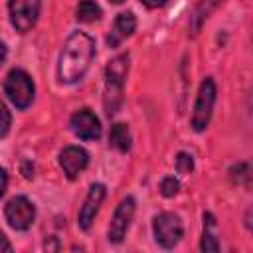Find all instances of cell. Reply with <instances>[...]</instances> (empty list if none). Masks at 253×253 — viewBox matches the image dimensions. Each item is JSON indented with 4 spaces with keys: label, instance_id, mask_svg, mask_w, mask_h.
I'll list each match as a JSON object with an SVG mask.
<instances>
[{
    "label": "cell",
    "instance_id": "6da1fadb",
    "mask_svg": "<svg viewBox=\"0 0 253 253\" xmlns=\"http://www.w3.org/2000/svg\"><path fill=\"white\" fill-rule=\"evenodd\" d=\"M95 57V40L85 32H73L61 49L57 77L61 83H77L87 73Z\"/></svg>",
    "mask_w": 253,
    "mask_h": 253
},
{
    "label": "cell",
    "instance_id": "7a4b0ae2",
    "mask_svg": "<svg viewBox=\"0 0 253 253\" xmlns=\"http://www.w3.org/2000/svg\"><path fill=\"white\" fill-rule=\"evenodd\" d=\"M128 53H119L117 57H113L105 69V111L107 115H115L121 101H123V87H125V79L128 73Z\"/></svg>",
    "mask_w": 253,
    "mask_h": 253
},
{
    "label": "cell",
    "instance_id": "3957f363",
    "mask_svg": "<svg viewBox=\"0 0 253 253\" xmlns=\"http://www.w3.org/2000/svg\"><path fill=\"white\" fill-rule=\"evenodd\" d=\"M4 93L8 95V99L12 101L16 109H28L34 101L36 87H34L32 77L24 69L16 67L4 79Z\"/></svg>",
    "mask_w": 253,
    "mask_h": 253
},
{
    "label": "cell",
    "instance_id": "277c9868",
    "mask_svg": "<svg viewBox=\"0 0 253 253\" xmlns=\"http://www.w3.org/2000/svg\"><path fill=\"white\" fill-rule=\"evenodd\" d=\"M215 83L211 77H206L200 85L198 97H196V105H194V113H192V128L196 132L206 130V126L210 125L211 119V111H213V103H215Z\"/></svg>",
    "mask_w": 253,
    "mask_h": 253
},
{
    "label": "cell",
    "instance_id": "5b68a950",
    "mask_svg": "<svg viewBox=\"0 0 253 253\" xmlns=\"http://www.w3.org/2000/svg\"><path fill=\"white\" fill-rule=\"evenodd\" d=\"M152 231H154V237H156V243L158 245H162L164 249H172L182 239L184 225H182V221H180L178 215H174L170 211H164V213H158L154 217Z\"/></svg>",
    "mask_w": 253,
    "mask_h": 253
},
{
    "label": "cell",
    "instance_id": "8992f818",
    "mask_svg": "<svg viewBox=\"0 0 253 253\" xmlns=\"http://www.w3.org/2000/svg\"><path fill=\"white\" fill-rule=\"evenodd\" d=\"M40 10H42V0H10L8 2L10 22L20 34H26L36 26L40 18Z\"/></svg>",
    "mask_w": 253,
    "mask_h": 253
},
{
    "label": "cell",
    "instance_id": "52a82bcc",
    "mask_svg": "<svg viewBox=\"0 0 253 253\" xmlns=\"http://www.w3.org/2000/svg\"><path fill=\"white\" fill-rule=\"evenodd\" d=\"M4 215H6V221L12 229L26 231L32 227V223L36 219V206L26 196H16L6 204Z\"/></svg>",
    "mask_w": 253,
    "mask_h": 253
},
{
    "label": "cell",
    "instance_id": "ba28073f",
    "mask_svg": "<svg viewBox=\"0 0 253 253\" xmlns=\"http://www.w3.org/2000/svg\"><path fill=\"white\" fill-rule=\"evenodd\" d=\"M134 217V198L126 196L125 200H121V204L117 206L113 217H111V225H109V241L111 243H121L130 227V221Z\"/></svg>",
    "mask_w": 253,
    "mask_h": 253
},
{
    "label": "cell",
    "instance_id": "9c48e42d",
    "mask_svg": "<svg viewBox=\"0 0 253 253\" xmlns=\"http://www.w3.org/2000/svg\"><path fill=\"white\" fill-rule=\"evenodd\" d=\"M69 126L75 132V136H79L81 140H99L101 136V123L91 109H81L73 113Z\"/></svg>",
    "mask_w": 253,
    "mask_h": 253
},
{
    "label": "cell",
    "instance_id": "30bf717a",
    "mask_svg": "<svg viewBox=\"0 0 253 253\" xmlns=\"http://www.w3.org/2000/svg\"><path fill=\"white\" fill-rule=\"evenodd\" d=\"M105 194H107V188L103 184H93L89 188V194H87V198H85V202L79 210V217H77V223H79L81 229L87 231L93 225V221L97 217V211H99V208L105 200Z\"/></svg>",
    "mask_w": 253,
    "mask_h": 253
},
{
    "label": "cell",
    "instance_id": "8fae6325",
    "mask_svg": "<svg viewBox=\"0 0 253 253\" xmlns=\"http://www.w3.org/2000/svg\"><path fill=\"white\" fill-rule=\"evenodd\" d=\"M89 164V154L81 146H67L59 152V166L69 180H75Z\"/></svg>",
    "mask_w": 253,
    "mask_h": 253
},
{
    "label": "cell",
    "instance_id": "7c38bea8",
    "mask_svg": "<svg viewBox=\"0 0 253 253\" xmlns=\"http://www.w3.org/2000/svg\"><path fill=\"white\" fill-rule=\"evenodd\" d=\"M136 30V18L132 12H121L115 22H113V28L107 36V43L109 47H117L123 40H126L128 36H132V32Z\"/></svg>",
    "mask_w": 253,
    "mask_h": 253
},
{
    "label": "cell",
    "instance_id": "4fadbf2b",
    "mask_svg": "<svg viewBox=\"0 0 253 253\" xmlns=\"http://www.w3.org/2000/svg\"><path fill=\"white\" fill-rule=\"evenodd\" d=\"M202 251L213 253L219 251V241H217V221L213 213H204V233H202Z\"/></svg>",
    "mask_w": 253,
    "mask_h": 253
},
{
    "label": "cell",
    "instance_id": "5bb4252c",
    "mask_svg": "<svg viewBox=\"0 0 253 253\" xmlns=\"http://www.w3.org/2000/svg\"><path fill=\"white\" fill-rule=\"evenodd\" d=\"M130 130L125 123H115L111 126V132H109V146H113L115 150L119 152H126L130 148Z\"/></svg>",
    "mask_w": 253,
    "mask_h": 253
},
{
    "label": "cell",
    "instance_id": "9a60e30c",
    "mask_svg": "<svg viewBox=\"0 0 253 253\" xmlns=\"http://www.w3.org/2000/svg\"><path fill=\"white\" fill-rule=\"evenodd\" d=\"M101 16H103V10L95 0H81L75 8V18L77 22H83V24L97 22Z\"/></svg>",
    "mask_w": 253,
    "mask_h": 253
},
{
    "label": "cell",
    "instance_id": "2e32d148",
    "mask_svg": "<svg viewBox=\"0 0 253 253\" xmlns=\"http://www.w3.org/2000/svg\"><path fill=\"white\" fill-rule=\"evenodd\" d=\"M229 176L235 184H249V164L247 162H239L237 166H233L229 170Z\"/></svg>",
    "mask_w": 253,
    "mask_h": 253
},
{
    "label": "cell",
    "instance_id": "e0dca14e",
    "mask_svg": "<svg viewBox=\"0 0 253 253\" xmlns=\"http://www.w3.org/2000/svg\"><path fill=\"white\" fill-rule=\"evenodd\" d=\"M178 190H180V182H178L174 176H166V178H162V182H160V194H162L164 198H172V196H176Z\"/></svg>",
    "mask_w": 253,
    "mask_h": 253
},
{
    "label": "cell",
    "instance_id": "ac0fdd59",
    "mask_svg": "<svg viewBox=\"0 0 253 253\" xmlns=\"http://www.w3.org/2000/svg\"><path fill=\"white\" fill-rule=\"evenodd\" d=\"M176 170L178 174H190L194 170V158L188 152H178L176 156Z\"/></svg>",
    "mask_w": 253,
    "mask_h": 253
},
{
    "label": "cell",
    "instance_id": "d6986e66",
    "mask_svg": "<svg viewBox=\"0 0 253 253\" xmlns=\"http://www.w3.org/2000/svg\"><path fill=\"white\" fill-rule=\"evenodd\" d=\"M10 126H12V115L4 105V101H0V138H4L10 132Z\"/></svg>",
    "mask_w": 253,
    "mask_h": 253
},
{
    "label": "cell",
    "instance_id": "ffe728a7",
    "mask_svg": "<svg viewBox=\"0 0 253 253\" xmlns=\"http://www.w3.org/2000/svg\"><path fill=\"white\" fill-rule=\"evenodd\" d=\"M6 186H8V172L4 168H0V198L6 192Z\"/></svg>",
    "mask_w": 253,
    "mask_h": 253
},
{
    "label": "cell",
    "instance_id": "44dd1931",
    "mask_svg": "<svg viewBox=\"0 0 253 253\" xmlns=\"http://www.w3.org/2000/svg\"><path fill=\"white\" fill-rule=\"evenodd\" d=\"M0 251H12V243L4 233H0Z\"/></svg>",
    "mask_w": 253,
    "mask_h": 253
},
{
    "label": "cell",
    "instance_id": "7402d4cb",
    "mask_svg": "<svg viewBox=\"0 0 253 253\" xmlns=\"http://www.w3.org/2000/svg\"><path fill=\"white\" fill-rule=\"evenodd\" d=\"M144 6H148V8H160V6H164L166 4V0H140Z\"/></svg>",
    "mask_w": 253,
    "mask_h": 253
},
{
    "label": "cell",
    "instance_id": "603a6c76",
    "mask_svg": "<svg viewBox=\"0 0 253 253\" xmlns=\"http://www.w3.org/2000/svg\"><path fill=\"white\" fill-rule=\"evenodd\" d=\"M6 55H8V49H6V43H4V42H0V65L4 63V59H6Z\"/></svg>",
    "mask_w": 253,
    "mask_h": 253
},
{
    "label": "cell",
    "instance_id": "cb8c5ba5",
    "mask_svg": "<svg viewBox=\"0 0 253 253\" xmlns=\"http://www.w3.org/2000/svg\"><path fill=\"white\" fill-rule=\"evenodd\" d=\"M45 249H47V251H49V249H59V245H57L55 237H51V243H47V241H45Z\"/></svg>",
    "mask_w": 253,
    "mask_h": 253
},
{
    "label": "cell",
    "instance_id": "d4e9b609",
    "mask_svg": "<svg viewBox=\"0 0 253 253\" xmlns=\"http://www.w3.org/2000/svg\"><path fill=\"white\" fill-rule=\"evenodd\" d=\"M109 2H113V4H121L123 0H109Z\"/></svg>",
    "mask_w": 253,
    "mask_h": 253
}]
</instances>
